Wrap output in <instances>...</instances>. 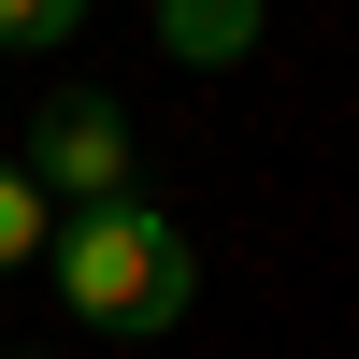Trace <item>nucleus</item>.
<instances>
[{"label":"nucleus","instance_id":"obj_1","mask_svg":"<svg viewBox=\"0 0 359 359\" xmlns=\"http://www.w3.org/2000/svg\"><path fill=\"white\" fill-rule=\"evenodd\" d=\"M57 302L86 316V331H115V345H158L172 316L201 302V245H187V216L172 201H86L72 230H57Z\"/></svg>","mask_w":359,"mask_h":359},{"label":"nucleus","instance_id":"obj_2","mask_svg":"<svg viewBox=\"0 0 359 359\" xmlns=\"http://www.w3.org/2000/svg\"><path fill=\"white\" fill-rule=\"evenodd\" d=\"M15 158H29V187L72 201V216L86 201H130V115H115L101 86H43V115H29Z\"/></svg>","mask_w":359,"mask_h":359},{"label":"nucleus","instance_id":"obj_3","mask_svg":"<svg viewBox=\"0 0 359 359\" xmlns=\"http://www.w3.org/2000/svg\"><path fill=\"white\" fill-rule=\"evenodd\" d=\"M158 43L187 72H230V57H259V0H158Z\"/></svg>","mask_w":359,"mask_h":359},{"label":"nucleus","instance_id":"obj_4","mask_svg":"<svg viewBox=\"0 0 359 359\" xmlns=\"http://www.w3.org/2000/svg\"><path fill=\"white\" fill-rule=\"evenodd\" d=\"M43 245H57V201L29 187V158H0V273H29Z\"/></svg>","mask_w":359,"mask_h":359},{"label":"nucleus","instance_id":"obj_5","mask_svg":"<svg viewBox=\"0 0 359 359\" xmlns=\"http://www.w3.org/2000/svg\"><path fill=\"white\" fill-rule=\"evenodd\" d=\"M86 29V0H0V57H57Z\"/></svg>","mask_w":359,"mask_h":359}]
</instances>
